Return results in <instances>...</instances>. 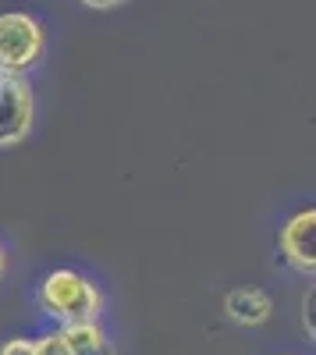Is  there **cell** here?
Returning <instances> with one entry per match:
<instances>
[{"label":"cell","instance_id":"6da1fadb","mask_svg":"<svg viewBox=\"0 0 316 355\" xmlns=\"http://www.w3.org/2000/svg\"><path fill=\"white\" fill-rule=\"evenodd\" d=\"M40 313L50 316L57 327L61 323H85V320H100L103 313V291L78 270H50L36 291Z\"/></svg>","mask_w":316,"mask_h":355},{"label":"cell","instance_id":"7a4b0ae2","mask_svg":"<svg viewBox=\"0 0 316 355\" xmlns=\"http://www.w3.org/2000/svg\"><path fill=\"white\" fill-rule=\"evenodd\" d=\"M46 53V25L28 11L0 15V75H28Z\"/></svg>","mask_w":316,"mask_h":355},{"label":"cell","instance_id":"3957f363","mask_svg":"<svg viewBox=\"0 0 316 355\" xmlns=\"http://www.w3.org/2000/svg\"><path fill=\"white\" fill-rule=\"evenodd\" d=\"M36 125V93L25 75H0V150L25 142Z\"/></svg>","mask_w":316,"mask_h":355},{"label":"cell","instance_id":"277c9868","mask_svg":"<svg viewBox=\"0 0 316 355\" xmlns=\"http://www.w3.org/2000/svg\"><path fill=\"white\" fill-rule=\"evenodd\" d=\"M277 249H281L284 263H288L292 270L313 277V270H316V210H313V206L292 214L288 220L281 224Z\"/></svg>","mask_w":316,"mask_h":355},{"label":"cell","instance_id":"5b68a950","mask_svg":"<svg viewBox=\"0 0 316 355\" xmlns=\"http://www.w3.org/2000/svg\"><path fill=\"white\" fill-rule=\"evenodd\" d=\"M224 309H227V316H231L235 323H242V327H260V323L270 320L274 302H270V295L260 291V288H235L224 299Z\"/></svg>","mask_w":316,"mask_h":355},{"label":"cell","instance_id":"8992f818","mask_svg":"<svg viewBox=\"0 0 316 355\" xmlns=\"http://www.w3.org/2000/svg\"><path fill=\"white\" fill-rule=\"evenodd\" d=\"M57 334L64 338L68 352L71 355H96L103 348H110L107 341V331L100 327V320H85V323H61Z\"/></svg>","mask_w":316,"mask_h":355},{"label":"cell","instance_id":"52a82bcc","mask_svg":"<svg viewBox=\"0 0 316 355\" xmlns=\"http://www.w3.org/2000/svg\"><path fill=\"white\" fill-rule=\"evenodd\" d=\"M33 355H71V352H68V345H64L61 334L50 331V334L33 338Z\"/></svg>","mask_w":316,"mask_h":355},{"label":"cell","instance_id":"ba28073f","mask_svg":"<svg viewBox=\"0 0 316 355\" xmlns=\"http://www.w3.org/2000/svg\"><path fill=\"white\" fill-rule=\"evenodd\" d=\"M78 4L93 8V11H107V8H118V4H125V0H78Z\"/></svg>","mask_w":316,"mask_h":355},{"label":"cell","instance_id":"9c48e42d","mask_svg":"<svg viewBox=\"0 0 316 355\" xmlns=\"http://www.w3.org/2000/svg\"><path fill=\"white\" fill-rule=\"evenodd\" d=\"M4 270H8V249H4V242H0V277H4Z\"/></svg>","mask_w":316,"mask_h":355},{"label":"cell","instance_id":"30bf717a","mask_svg":"<svg viewBox=\"0 0 316 355\" xmlns=\"http://www.w3.org/2000/svg\"><path fill=\"white\" fill-rule=\"evenodd\" d=\"M96 355H114V345H110V348H103V352H96Z\"/></svg>","mask_w":316,"mask_h":355}]
</instances>
